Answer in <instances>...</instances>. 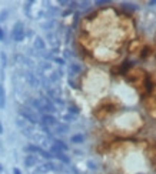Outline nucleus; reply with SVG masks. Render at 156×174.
Listing matches in <instances>:
<instances>
[{
  "mask_svg": "<svg viewBox=\"0 0 156 174\" xmlns=\"http://www.w3.org/2000/svg\"><path fill=\"white\" fill-rule=\"evenodd\" d=\"M12 37H13L16 41H22L25 39V29H23V24L17 21L13 27V32H12Z\"/></svg>",
  "mask_w": 156,
  "mask_h": 174,
  "instance_id": "1",
  "label": "nucleus"
},
{
  "mask_svg": "<svg viewBox=\"0 0 156 174\" xmlns=\"http://www.w3.org/2000/svg\"><path fill=\"white\" fill-rule=\"evenodd\" d=\"M6 106V97H4V87L0 84V109H4Z\"/></svg>",
  "mask_w": 156,
  "mask_h": 174,
  "instance_id": "2",
  "label": "nucleus"
},
{
  "mask_svg": "<svg viewBox=\"0 0 156 174\" xmlns=\"http://www.w3.org/2000/svg\"><path fill=\"white\" fill-rule=\"evenodd\" d=\"M43 123H45V124H54L56 120H54V117H52V116H43Z\"/></svg>",
  "mask_w": 156,
  "mask_h": 174,
  "instance_id": "3",
  "label": "nucleus"
},
{
  "mask_svg": "<svg viewBox=\"0 0 156 174\" xmlns=\"http://www.w3.org/2000/svg\"><path fill=\"white\" fill-rule=\"evenodd\" d=\"M25 163H26V166H33L36 163V158L33 155H27L26 158H25Z\"/></svg>",
  "mask_w": 156,
  "mask_h": 174,
  "instance_id": "4",
  "label": "nucleus"
},
{
  "mask_svg": "<svg viewBox=\"0 0 156 174\" xmlns=\"http://www.w3.org/2000/svg\"><path fill=\"white\" fill-rule=\"evenodd\" d=\"M72 141H73V143H82V141H83V135H82V134L73 135V137H72Z\"/></svg>",
  "mask_w": 156,
  "mask_h": 174,
  "instance_id": "5",
  "label": "nucleus"
},
{
  "mask_svg": "<svg viewBox=\"0 0 156 174\" xmlns=\"http://www.w3.org/2000/svg\"><path fill=\"white\" fill-rule=\"evenodd\" d=\"M57 157H59V158H60V160H63V161H65V163H69V158H67V157H65V155L62 154L60 151H57Z\"/></svg>",
  "mask_w": 156,
  "mask_h": 174,
  "instance_id": "6",
  "label": "nucleus"
},
{
  "mask_svg": "<svg viewBox=\"0 0 156 174\" xmlns=\"http://www.w3.org/2000/svg\"><path fill=\"white\" fill-rule=\"evenodd\" d=\"M3 37H4V32H3V29L0 27V41L3 40Z\"/></svg>",
  "mask_w": 156,
  "mask_h": 174,
  "instance_id": "7",
  "label": "nucleus"
},
{
  "mask_svg": "<svg viewBox=\"0 0 156 174\" xmlns=\"http://www.w3.org/2000/svg\"><path fill=\"white\" fill-rule=\"evenodd\" d=\"M13 173H14V174H22V173H20V170H19V168H14V170H13Z\"/></svg>",
  "mask_w": 156,
  "mask_h": 174,
  "instance_id": "8",
  "label": "nucleus"
},
{
  "mask_svg": "<svg viewBox=\"0 0 156 174\" xmlns=\"http://www.w3.org/2000/svg\"><path fill=\"white\" fill-rule=\"evenodd\" d=\"M0 133H3V126L0 124Z\"/></svg>",
  "mask_w": 156,
  "mask_h": 174,
  "instance_id": "9",
  "label": "nucleus"
}]
</instances>
